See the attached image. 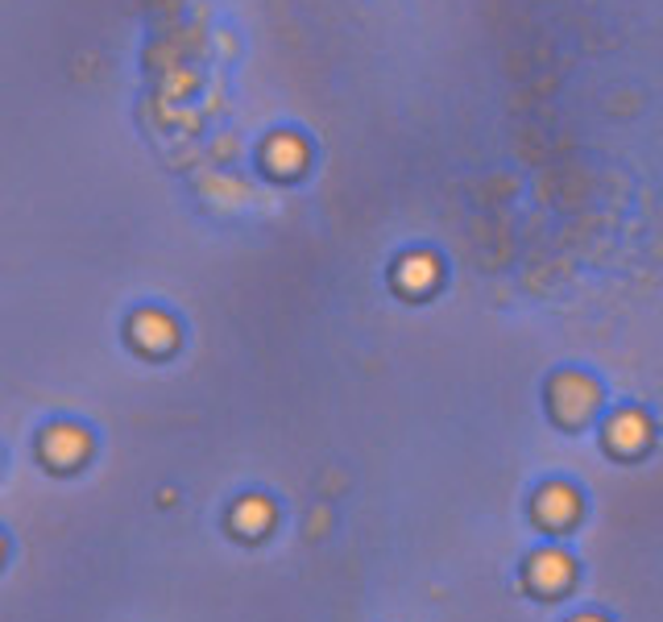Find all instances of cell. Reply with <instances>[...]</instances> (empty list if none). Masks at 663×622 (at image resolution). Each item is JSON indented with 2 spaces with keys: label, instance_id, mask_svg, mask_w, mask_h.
<instances>
[{
  "label": "cell",
  "instance_id": "obj_8",
  "mask_svg": "<svg viewBox=\"0 0 663 622\" xmlns=\"http://www.w3.org/2000/svg\"><path fill=\"white\" fill-rule=\"evenodd\" d=\"M572 622H605V619H598V614H580V619H572Z\"/></svg>",
  "mask_w": 663,
  "mask_h": 622
},
{
  "label": "cell",
  "instance_id": "obj_4",
  "mask_svg": "<svg viewBox=\"0 0 663 622\" xmlns=\"http://www.w3.org/2000/svg\"><path fill=\"white\" fill-rule=\"evenodd\" d=\"M83 453H87V435L80 428H55L46 435V456L55 465H75V460H83Z\"/></svg>",
  "mask_w": 663,
  "mask_h": 622
},
{
  "label": "cell",
  "instance_id": "obj_5",
  "mask_svg": "<svg viewBox=\"0 0 663 622\" xmlns=\"http://www.w3.org/2000/svg\"><path fill=\"white\" fill-rule=\"evenodd\" d=\"M647 419H642L639 411H622L614 415V423H610V444L614 448H622V453H635V448H642L647 444Z\"/></svg>",
  "mask_w": 663,
  "mask_h": 622
},
{
  "label": "cell",
  "instance_id": "obj_7",
  "mask_svg": "<svg viewBox=\"0 0 663 622\" xmlns=\"http://www.w3.org/2000/svg\"><path fill=\"white\" fill-rule=\"evenodd\" d=\"M137 340H145L149 349H162V345L174 340V328H170V320H162V315H142V320H137Z\"/></svg>",
  "mask_w": 663,
  "mask_h": 622
},
{
  "label": "cell",
  "instance_id": "obj_3",
  "mask_svg": "<svg viewBox=\"0 0 663 622\" xmlns=\"http://www.w3.org/2000/svg\"><path fill=\"white\" fill-rule=\"evenodd\" d=\"M577 511H580V498H577V490H568V486H547V490L535 498V515H539V523H547V527L572 523Z\"/></svg>",
  "mask_w": 663,
  "mask_h": 622
},
{
  "label": "cell",
  "instance_id": "obj_6",
  "mask_svg": "<svg viewBox=\"0 0 663 622\" xmlns=\"http://www.w3.org/2000/svg\"><path fill=\"white\" fill-rule=\"evenodd\" d=\"M269 523H274V506H269L266 498H245V502L232 511V527H237L241 536H262V531H269Z\"/></svg>",
  "mask_w": 663,
  "mask_h": 622
},
{
  "label": "cell",
  "instance_id": "obj_1",
  "mask_svg": "<svg viewBox=\"0 0 663 622\" xmlns=\"http://www.w3.org/2000/svg\"><path fill=\"white\" fill-rule=\"evenodd\" d=\"M552 398H556L559 419L580 423L584 415L598 407V386H593L589 378H580V373H564V378L556 382V391H552Z\"/></svg>",
  "mask_w": 663,
  "mask_h": 622
},
{
  "label": "cell",
  "instance_id": "obj_2",
  "mask_svg": "<svg viewBox=\"0 0 663 622\" xmlns=\"http://www.w3.org/2000/svg\"><path fill=\"white\" fill-rule=\"evenodd\" d=\"M527 577H531L535 589H564L568 577H572V557H568V552H559V548H543V552L531 557Z\"/></svg>",
  "mask_w": 663,
  "mask_h": 622
}]
</instances>
